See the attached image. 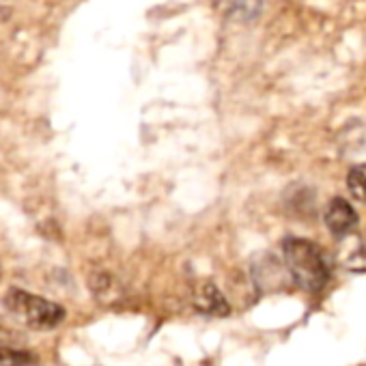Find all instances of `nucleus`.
Here are the masks:
<instances>
[{
	"label": "nucleus",
	"instance_id": "obj_1",
	"mask_svg": "<svg viewBox=\"0 0 366 366\" xmlns=\"http://www.w3.org/2000/svg\"><path fill=\"white\" fill-rule=\"evenodd\" d=\"M282 257L293 282L300 289L308 293H319L327 285L330 267L325 263L323 252L312 242L302 237H289L282 242Z\"/></svg>",
	"mask_w": 366,
	"mask_h": 366
},
{
	"label": "nucleus",
	"instance_id": "obj_5",
	"mask_svg": "<svg viewBox=\"0 0 366 366\" xmlns=\"http://www.w3.org/2000/svg\"><path fill=\"white\" fill-rule=\"evenodd\" d=\"M347 188L351 197L360 203H366V164H357L347 174Z\"/></svg>",
	"mask_w": 366,
	"mask_h": 366
},
{
	"label": "nucleus",
	"instance_id": "obj_7",
	"mask_svg": "<svg viewBox=\"0 0 366 366\" xmlns=\"http://www.w3.org/2000/svg\"><path fill=\"white\" fill-rule=\"evenodd\" d=\"M261 9V0H235V5H233V16L237 20H246L250 22Z\"/></svg>",
	"mask_w": 366,
	"mask_h": 366
},
{
	"label": "nucleus",
	"instance_id": "obj_6",
	"mask_svg": "<svg viewBox=\"0 0 366 366\" xmlns=\"http://www.w3.org/2000/svg\"><path fill=\"white\" fill-rule=\"evenodd\" d=\"M33 362H35V353L9 345H0V366H29Z\"/></svg>",
	"mask_w": 366,
	"mask_h": 366
},
{
	"label": "nucleus",
	"instance_id": "obj_9",
	"mask_svg": "<svg viewBox=\"0 0 366 366\" xmlns=\"http://www.w3.org/2000/svg\"><path fill=\"white\" fill-rule=\"evenodd\" d=\"M0 278H3V267H0Z\"/></svg>",
	"mask_w": 366,
	"mask_h": 366
},
{
	"label": "nucleus",
	"instance_id": "obj_2",
	"mask_svg": "<svg viewBox=\"0 0 366 366\" xmlns=\"http://www.w3.org/2000/svg\"><path fill=\"white\" fill-rule=\"evenodd\" d=\"M3 304L18 321H22L31 330H39V332L59 327L67 317V312L61 304L46 300L41 295L29 293L18 287H11L5 293Z\"/></svg>",
	"mask_w": 366,
	"mask_h": 366
},
{
	"label": "nucleus",
	"instance_id": "obj_4",
	"mask_svg": "<svg viewBox=\"0 0 366 366\" xmlns=\"http://www.w3.org/2000/svg\"><path fill=\"white\" fill-rule=\"evenodd\" d=\"M192 302H194V308L205 317H227L231 312V306L224 293L214 282H201L194 289Z\"/></svg>",
	"mask_w": 366,
	"mask_h": 366
},
{
	"label": "nucleus",
	"instance_id": "obj_3",
	"mask_svg": "<svg viewBox=\"0 0 366 366\" xmlns=\"http://www.w3.org/2000/svg\"><path fill=\"white\" fill-rule=\"evenodd\" d=\"M325 227L334 237H347L357 227V214L345 199H334L325 209Z\"/></svg>",
	"mask_w": 366,
	"mask_h": 366
},
{
	"label": "nucleus",
	"instance_id": "obj_8",
	"mask_svg": "<svg viewBox=\"0 0 366 366\" xmlns=\"http://www.w3.org/2000/svg\"><path fill=\"white\" fill-rule=\"evenodd\" d=\"M11 336H18L11 327H7L3 321H0V340H9Z\"/></svg>",
	"mask_w": 366,
	"mask_h": 366
}]
</instances>
